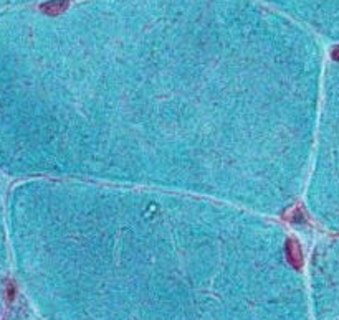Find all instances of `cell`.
Instances as JSON below:
<instances>
[{
    "mask_svg": "<svg viewBox=\"0 0 339 320\" xmlns=\"http://www.w3.org/2000/svg\"><path fill=\"white\" fill-rule=\"evenodd\" d=\"M321 88L313 52L0 42V175L187 193L276 218L304 195Z\"/></svg>",
    "mask_w": 339,
    "mask_h": 320,
    "instance_id": "6da1fadb",
    "label": "cell"
},
{
    "mask_svg": "<svg viewBox=\"0 0 339 320\" xmlns=\"http://www.w3.org/2000/svg\"><path fill=\"white\" fill-rule=\"evenodd\" d=\"M309 215L339 234V65L323 76L311 167L304 188Z\"/></svg>",
    "mask_w": 339,
    "mask_h": 320,
    "instance_id": "7a4b0ae2",
    "label": "cell"
},
{
    "mask_svg": "<svg viewBox=\"0 0 339 320\" xmlns=\"http://www.w3.org/2000/svg\"><path fill=\"white\" fill-rule=\"evenodd\" d=\"M10 257H12V254H10V241L7 228V195L4 193L2 178H0V287H2L5 280V269H7Z\"/></svg>",
    "mask_w": 339,
    "mask_h": 320,
    "instance_id": "3957f363",
    "label": "cell"
}]
</instances>
